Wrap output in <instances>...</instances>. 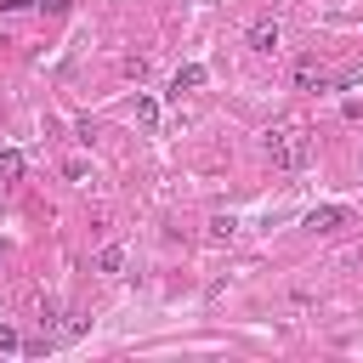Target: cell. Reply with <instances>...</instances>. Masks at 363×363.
<instances>
[{"instance_id": "cell-4", "label": "cell", "mask_w": 363, "mask_h": 363, "mask_svg": "<svg viewBox=\"0 0 363 363\" xmlns=\"http://www.w3.org/2000/svg\"><path fill=\"white\" fill-rule=\"evenodd\" d=\"M278 40H284L278 17H261V23L250 28V51H255V57H272V51H278Z\"/></svg>"}, {"instance_id": "cell-1", "label": "cell", "mask_w": 363, "mask_h": 363, "mask_svg": "<svg viewBox=\"0 0 363 363\" xmlns=\"http://www.w3.org/2000/svg\"><path fill=\"white\" fill-rule=\"evenodd\" d=\"M306 147H312V136H306L301 125H278V130H267V159H272L278 170H301V164H306Z\"/></svg>"}, {"instance_id": "cell-7", "label": "cell", "mask_w": 363, "mask_h": 363, "mask_svg": "<svg viewBox=\"0 0 363 363\" xmlns=\"http://www.w3.org/2000/svg\"><path fill=\"white\" fill-rule=\"evenodd\" d=\"M136 125L142 130H159V102L153 96H136Z\"/></svg>"}, {"instance_id": "cell-9", "label": "cell", "mask_w": 363, "mask_h": 363, "mask_svg": "<svg viewBox=\"0 0 363 363\" xmlns=\"http://www.w3.org/2000/svg\"><path fill=\"white\" fill-rule=\"evenodd\" d=\"M352 85H363V62H352L346 74H329V91H352Z\"/></svg>"}, {"instance_id": "cell-5", "label": "cell", "mask_w": 363, "mask_h": 363, "mask_svg": "<svg viewBox=\"0 0 363 363\" xmlns=\"http://www.w3.org/2000/svg\"><path fill=\"white\" fill-rule=\"evenodd\" d=\"M204 79H210V68H204V62H182V68L170 74V96L182 102V96H187V91H199Z\"/></svg>"}, {"instance_id": "cell-12", "label": "cell", "mask_w": 363, "mask_h": 363, "mask_svg": "<svg viewBox=\"0 0 363 363\" xmlns=\"http://www.w3.org/2000/svg\"><path fill=\"white\" fill-rule=\"evenodd\" d=\"M0 261H6V238H0Z\"/></svg>"}, {"instance_id": "cell-2", "label": "cell", "mask_w": 363, "mask_h": 363, "mask_svg": "<svg viewBox=\"0 0 363 363\" xmlns=\"http://www.w3.org/2000/svg\"><path fill=\"white\" fill-rule=\"evenodd\" d=\"M289 79H295V91H329V68H323L318 57H295Z\"/></svg>"}, {"instance_id": "cell-8", "label": "cell", "mask_w": 363, "mask_h": 363, "mask_svg": "<svg viewBox=\"0 0 363 363\" xmlns=\"http://www.w3.org/2000/svg\"><path fill=\"white\" fill-rule=\"evenodd\" d=\"M96 272H125V250H119V244H108V250L96 255Z\"/></svg>"}, {"instance_id": "cell-6", "label": "cell", "mask_w": 363, "mask_h": 363, "mask_svg": "<svg viewBox=\"0 0 363 363\" xmlns=\"http://www.w3.org/2000/svg\"><path fill=\"white\" fill-rule=\"evenodd\" d=\"M11 182H23V153L0 147V187H11Z\"/></svg>"}, {"instance_id": "cell-10", "label": "cell", "mask_w": 363, "mask_h": 363, "mask_svg": "<svg viewBox=\"0 0 363 363\" xmlns=\"http://www.w3.org/2000/svg\"><path fill=\"white\" fill-rule=\"evenodd\" d=\"M233 227H238L233 216H210V238H233Z\"/></svg>"}, {"instance_id": "cell-11", "label": "cell", "mask_w": 363, "mask_h": 363, "mask_svg": "<svg viewBox=\"0 0 363 363\" xmlns=\"http://www.w3.org/2000/svg\"><path fill=\"white\" fill-rule=\"evenodd\" d=\"M17 346H23V335H17L11 323H0V352H17Z\"/></svg>"}, {"instance_id": "cell-3", "label": "cell", "mask_w": 363, "mask_h": 363, "mask_svg": "<svg viewBox=\"0 0 363 363\" xmlns=\"http://www.w3.org/2000/svg\"><path fill=\"white\" fill-rule=\"evenodd\" d=\"M346 221H352V210H346V204H318V210H306V221H301V227H306V233H340Z\"/></svg>"}]
</instances>
